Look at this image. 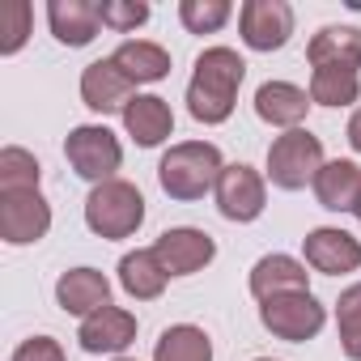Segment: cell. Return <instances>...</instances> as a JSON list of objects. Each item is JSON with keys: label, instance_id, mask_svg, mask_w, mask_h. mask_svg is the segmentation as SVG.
<instances>
[{"label": "cell", "instance_id": "16", "mask_svg": "<svg viewBox=\"0 0 361 361\" xmlns=\"http://www.w3.org/2000/svg\"><path fill=\"white\" fill-rule=\"evenodd\" d=\"M310 106H314V102H310V90H302V85H293V81H264V85L255 90V115H259L268 128L293 132V128H302V119H306Z\"/></svg>", "mask_w": 361, "mask_h": 361}, {"label": "cell", "instance_id": "34", "mask_svg": "<svg viewBox=\"0 0 361 361\" xmlns=\"http://www.w3.org/2000/svg\"><path fill=\"white\" fill-rule=\"evenodd\" d=\"M255 361H272V357H255Z\"/></svg>", "mask_w": 361, "mask_h": 361}, {"label": "cell", "instance_id": "13", "mask_svg": "<svg viewBox=\"0 0 361 361\" xmlns=\"http://www.w3.org/2000/svg\"><path fill=\"white\" fill-rule=\"evenodd\" d=\"M136 98V85L123 77V68L106 56V60H94L85 64L81 73V102L94 111V115H123V106Z\"/></svg>", "mask_w": 361, "mask_h": 361}, {"label": "cell", "instance_id": "29", "mask_svg": "<svg viewBox=\"0 0 361 361\" xmlns=\"http://www.w3.org/2000/svg\"><path fill=\"white\" fill-rule=\"evenodd\" d=\"M149 5L145 0H98V18H102V26L106 30H115V35H132V30H140L145 22H149Z\"/></svg>", "mask_w": 361, "mask_h": 361}, {"label": "cell", "instance_id": "6", "mask_svg": "<svg viewBox=\"0 0 361 361\" xmlns=\"http://www.w3.org/2000/svg\"><path fill=\"white\" fill-rule=\"evenodd\" d=\"M259 323L285 344H306L327 327V306L306 289V293H281L259 302Z\"/></svg>", "mask_w": 361, "mask_h": 361}, {"label": "cell", "instance_id": "10", "mask_svg": "<svg viewBox=\"0 0 361 361\" xmlns=\"http://www.w3.org/2000/svg\"><path fill=\"white\" fill-rule=\"evenodd\" d=\"M238 35L251 51H281L293 39V9L285 0H247L238 9Z\"/></svg>", "mask_w": 361, "mask_h": 361}, {"label": "cell", "instance_id": "2", "mask_svg": "<svg viewBox=\"0 0 361 361\" xmlns=\"http://www.w3.org/2000/svg\"><path fill=\"white\" fill-rule=\"evenodd\" d=\"M221 170H226V157L213 140H178L157 161V183L170 200L192 204V200H204L209 192H217Z\"/></svg>", "mask_w": 361, "mask_h": 361}, {"label": "cell", "instance_id": "7", "mask_svg": "<svg viewBox=\"0 0 361 361\" xmlns=\"http://www.w3.org/2000/svg\"><path fill=\"white\" fill-rule=\"evenodd\" d=\"M213 200H217V213L226 221L247 226V221H255L268 209V178L255 166H247V161H230L221 170V178H217Z\"/></svg>", "mask_w": 361, "mask_h": 361}, {"label": "cell", "instance_id": "1", "mask_svg": "<svg viewBox=\"0 0 361 361\" xmlns=\"http://www.w3.org/2000/svg\"><path fill=\"white\" fill-rule=\"evenodd\" d=\"M243 77H247V60L234 47H204L188 81V115L204 128L226 123L238 106Z\"/></svg>", "mask_w": 361, "mask_h": 361}, {"label": "cell", "instance_id": "23", "mask_svg": "<svg viewBox=\"0 0 361 361\" xmlns=\"http://www.w3.org/2000/svg\"><path fill=\"white\" fill-rule=\"evenodd\" d=\"M153 361H213V340L196 323H174L157 336Z\"/></svg>", "mask_w": 361, "mask_h": 361}, {"label": "cell", "instance_id": "30", "mask_svg": "<svg viewBox=\"0 0 361 361\" xmlns=\"http://www.w3.org/2000/svg\"><path fill=\"white\" fill-rule=\"evenodd\" d=\"M9 361H68V357H64V348H60L56 336H30V340H22L13 348Z\"/></svg>", "mask_w": 361, "mask_h": 361}, {"label": "cell", "instance_id": "8", "mask_svg": "<svg viewBox=\"0 0 361 361\" xmlns=\"http://www.w3.org/2000/svg\"><path fill=\"white\" fill-rule=\"evenodd\" d=\"M51 230V204L39 188L30 192H0V238L9 247H30L47 238Z\"/></svg>", "mask_w": 361, "mask_h": 361}, {"label": "cell", "instance_id": "19", "mask_svg": "<svg viewBox=\"0 0 361 361\" xmlns=\"http://www.w3.org/2000/svg\"><path fill=\"white\" fill-rule=\"evenodd\" d=\"M47 26L64 47H90L102 30L98 0H47Z\"/></svg>", "mask_w": 361, "mask_h": 361}, {"label": "cell", "instance_id": "33", "mask_svg": "<svg viewBox=\"0 0 361 361\" xmlns=\"http://www.w3.org/2000/svg\"><path fill=\"white\" fill-rule=\"evenodd\" d=\"M353 213H357V221H361V200H357V209H353Z\"/></svg>", "mask_w": 361, "mask_h": 361}, {"label": "cell", "instance_id": "11", "mask_svg": "<svg viewBox=\"0 0 361 361\" xmlns=\"http://www.w3.org/2000/svg\"><path fill=\"white\" fill-rule=\"evenodd\" d=\"M302 259L323 276H348L361 268V238H353L340 226H319L302 238Z\"/></svg>", "mask_w": 361, "mask_h": 361}, {"label": "cell", "instance_id": "15", "mask_svg": "<svg viewBox=\"0 0 361 361\" xmlns=\"http://www.w3.org/2000/svg\"><path fill=\"white\" fill-rule=\"evenodd\" d=\"M56 302H60L64 314L90 319L94 310L111 306V281H106V272H98V268H68V272H60V281H56Z\"/></svg>", "mask_w": 361, "mask_h": 361}, {"label": "cell", "instance_id": "27", "mask_svg": "<svg viewBox=\"0 0 361 361\" xmlns=\"http://www.w3.org/2000/svg\"><path fill=\"white\" fill-rule=\"evenodd\" d=\"M230 18H234L230 0H183L178 5V22L188 35H217Z\"/></svg>", "mask_w": 361, "mask_h": 361}, {"label": "cell", "instance_id": "12", "mask_svg": "<svg viewBox=\"0 0 361 361\" xmlns=\"http://www.w3.org/2000/svg\"><path fill=\"white\" fill-rule=\"evenodd\" d=\"M77 344L94 357H119L128 344H136V314L123 306H102L77 327Z\"/></svg>", "mask_w": 361, "mask_h": 361}, {"label": "cell", "instance_id": "17", "mask_svg": "<svg viewBox=\"0 0 361 361\" xmlns=\"http://www.w3.org/2000/svg\"><path fill=\"white\" fill-rule=\"evenodd\" d=\"M123 132L140 145V149H157L174 136V111L166 98L157 94H136L123 106Z\"/></svg>", "mask_w": 361, "mask_h": 361}, {"label": "cell", "instance_id": "24", "mask_svg": "<svg viewBox=\"0 0 361 361\" xmlns=\"http://www.w3.org/2000/svg\"><path fill=\"white\" fill-rule=\"evenodd\" d=\"M357 98H361V73H353V68H314L310 73L314 106H353Z\"/></svg>", "mask_w": 361, "mask_h": 361}, {"label": "cell", "instance_id": "20", "mask_svg": "<svg viewBox=\"0 0 361 361\" xmlns=\"http://www.w3.org/2000/svg\"><path fill=\"white\" fill-rule=\"evenodd\" d=\"M310 68H361V30L357 26H323L306 43Z\"/></svg>", "mask_w": 361, "mask_h": 361}, {"label": "cell", "instance_id": "9", "mask_svg": "<svg viewBox=\"0 0 361 361\" xmlns=\"http://www.w3.org/2000/svg\"><path fill=\"white\" fill-rule=\"evenodd\" d=\"M153 255L166 268V276H196L217 259V243H213V234H204L196 226H174V230L157 234Z\"/></svg>", "mask_w": 361, "mask_h": 361}, {"label": "cell", "instance_id": "26", "mask_svg": "<svg viewBox=\"0 0 361 361\" xmlns=\"http://www.w3.org/2000/svg\"><path fill=\"white\" fill-rule=\"evenodd\" d=\"M336 336L348 361H361V281H353L348 289H340L336 302Z\"/></svg>", "mask_w": 361, "mask_h": 361}, {"label": "cell", "instance_id": "28", "mask_svg": "<svg viewBox=\"0 0 361 361\" xmlns=\"http://www.w3.org/2000/svg\"><path fill=\"white\" fill-rule=\"evenodd\" d=\"M30 22H35L30 0H5L0 5V56H18L26 47Z\"/></svg>", "mask_w": 361, "mask_h": 361}, {"label": "cell", "instance_id": "22", "mask_svg": "<svg viewBox=\"0 0 361 361\" xmlns=\"http://www.w3.org/2000/svg\"><path fill=\"white\" fill-rule=\"evenodd\" d=\"M166 268L157 264V255H153V247H136V251H128L123 259H119V289L132 298V302H153V298H161V289H166Z\"/></svg>", "mask_w": 361, "mask_h": 361}, {"label": "cell", "instance_id": "4", "mask_svg": "<svg viewBox=\"0 0 361 361\" xmlns=\"http://www.w3.org/2000/svg\"><path fill=\"white\" fill-rule=\"evenodd\" d=\"M323 140L310 132V128H293V132H281L272 145H268V166H264V178L281 192H302L306 183H314V174L323 170Z\"/></svg>", "mask_w": 361, "mask_h": 361}, {"label": "cell", "instance_id": "31", "mask_svg": "<svg viewBox=\"0 0 361 361\" xmlns=\"http://www.w3.org/2000/svg\"><path fill=\"white\" fill-rule=\"evenodd\" d=\"M344 136H348V145H353V153H361V106L353 111V119H348V128H344Z\"/></svg>", "mask_w": 361, "mask_h": 361}, {"label": "cell", "instance_id": "5", "mask_svg": "<svg viewBox=\"0 0 361 361\" xmlns=\"http://www.w3.org/2000/svg\"><path fill=\"white\" fill-rule=\"evenodd\" d=\"M64 157L73 166V174L90 178V183H111L115 170L123 166V145L106 123H81L64 136Z\"/></svg>", "mask_w": 361, "mask_h": 361}, {"label": "cell", "instance_id": "3", "mask_svg": "<svg viewBox=\"0 0 361 361\" xmlns=\"http://www.w3.org/2000/svg\"><path fill=\"white\" fill-rule=\"evenodd\" d=\"M85 226L106 238V243H119V238H132L140 226H145V196L136 183L128 178H111V183H98L90 196H85Z\"/></svg>", "mask_w": 361, "mask_h": 361}, {"label": "cell", "instance_id": "18", "mask_svg": "<svg viewBox=\"0 0 361 361\" xmlns=\"http://www.w3.org/2000/svg\"><path fill=\"white\" fill-rule=\"evenodd\" d=\"M314 200L327 213H353L361 200V166L348 157H331L323 161V170L314 174Z\"/></svg>", "mask_w": 361, "mask_h": 361}, {"label": "cell", "instance_id": "32", "mask_svg": "<svg viewBox=\"0 0 361 361\" xmlns=\"http://www.w3.org/2000/svg\"><path fill=\"white\" fill-rule=\"evenodd\" d=\"M111 361H136V357H111Z\"/></svg>", "mask_w": 361, "mask_h": 361}, {"label": "cell", "instance_id": "21", "mask_svg": "<svg viewBox=\"0 0 361 361\" xmlns=\"http://www.w3.org/2000/svg\"><path fill=\"white\" fill-rule=\"evenodd\" d=\"M111 60L123 68V77H128L132 85H153V81H166V77H170V51H166L161 43H149V39H128V43H119Z\"/></svg>", "mask_w": 361, "mask_h": 361}, {"label": "cell", "instance_id": "25", "mask_svg": "<svg viewBox=\"0 0 361 361\" xmlns=\"http://www.w3.org/2000/svg\"><path fill=\"white\" fill-rule=\"evenodd\" d=\"M39 178H43V166L30 149H22V145L0 149V192H30V188H39Z\"/></svg>", "mask_w": 361, "mask_h": 361}, {"label": "cell", "instance_id": "14", "mask_svg": "<svg viewBox=\"0 0 361 361\" xmlns=\"http://www.w3.org/2000/svg\"><path fill=\"white\" fill-rule=\"evenodd\" d=\"M247 285H251V298L255 302H268V298H281V293H306L310 289V272H306V259H293L285 251H272V255L255 259Z\"/></svg>", "mask_w": 361, "mask_h": 361}]
</instances>
